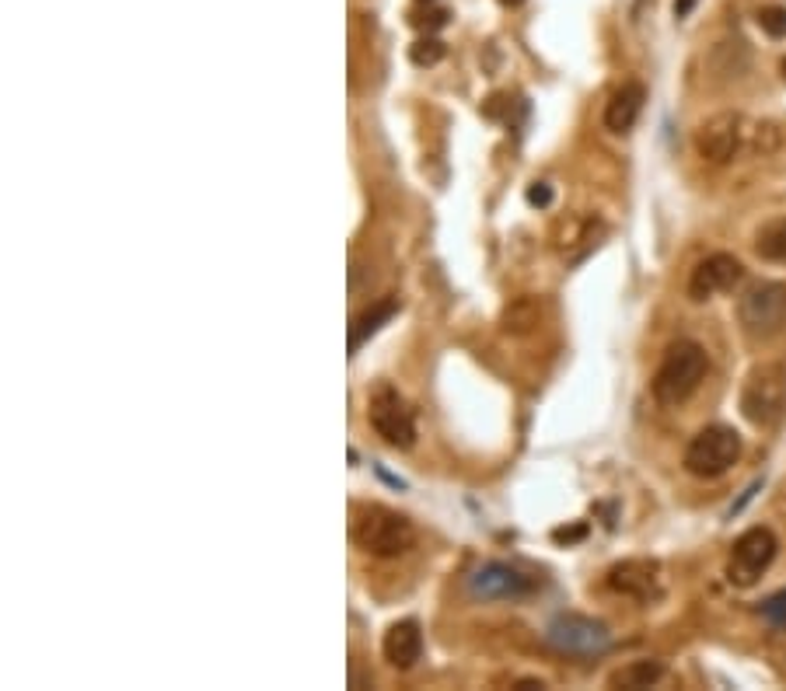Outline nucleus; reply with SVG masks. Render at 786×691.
<instances>
[{
	"mask_svg": "<svg viewBox=\"0 0 786 691\" xmlns=\"http://www.w3.org/2000/svg\"><path fill=\"white\" fill-rule=\"evenodd\" d=\"M542 583L524 573L521 566L511 562H483L475 573L468 577V593L475 601H521V598H532Z\"/></svg>",
	"mask_w": 786,
	"mask_h": 691,
	"instance_id": "9",
	"label": "nucleus"
},
{
	"mask_svg": "<svg viewBox=\"0 0 786 691\" xmlns=\"http://www.w3.org/2000/svg\"><path fill=\"white\" fill-rule=\"evenodd\" d=\"M762 482H766V479H755V482H752V486H748V489L742 492V499H737V504H734V507L727 510V517H737V514H742V510H745V507L752 504V499H755V492L762 489Z\"/></svg>",
	"mask_w": 786,
	"mask_h": 691,
	"instance_id": "23",
	"label": "nucleus"
},
{
	"mask_svg": "<svg viewBox=\"0 0 786 691\" xmlns=\"http://www.w3.org/2000/svg\"><path fill=\"white\" fill-rule=\"evenodd\" d=\"M528 203L532 206H550L553 203V185H545V182L528 185Z\"/></svg>",
	"mask_w": 786,
	"mask_h": 691,
	"instance_id": "22",
	"label": "nucleus"
},
{
	"mask_svg": "<svg viewBox=\"0 0 786 691\" xmlns=\"http://www.w3.org/2000/svg\"><path fill=\"white\" fill-rule=\"evenodd\" d=\"M643 102H647V88L639 81H626L612 91V99L605 105V130L608 133H629L636 126V119L643 112Z\"/></svg>",
	"mask_w": 786,
	"mask_h": 691,
	"instance_id": "14",
	"label": "nucleus"
},
{
	"mask_svg": "<svg viewBox=\"0 0 786 691\" xmlns=\"http://www.w3.org/2000/svg\"><path fill=\"white\" fill-rule=\"evenodd\" d=\"M742 450L745 444L737 437V430H730L724 423H713V426H703V430L688 440L682 465L688 475H696V479H720V475H727L742 461Z\"/></svg>",
	"mask_w": 786,
	"mask_h": 691,
	"instance_id": "3",
	"label": "nucleus"
},
{
	"mask_svg": "<svg viewBox=\"0 0 786 691\" xmlns=\"http://www.w3.org/2000/svg\"><path fill=\"white\" fill-rule=\"evenodd\" d=\"M500 4H511V8H517V4H521V0H500Z\"/></svg>",
	"mask_w": 786,
	"mask_h": 691,
	"instance_id": "26",
	"label": "nucleus"
},
{
	"mask_svg": "<svg viewBox=\"0 0 786 691\" xmlns=\"http://www.w3.org/2000/svg\"><path fill=\"white\" fill-rule=\"evenodd\" d=\"M381 653L399 671H410V667L423 657V629L416 618H402V622L389 626L385 639H381Z\"/></svg>",
	"mask_w": 786,
	"mask_h": 691,
	"instance_id": "13",
	"label": "nucleus"
},
{
	"mask_svg": "<svg viewBox=\"0 0 786 691\" xmlns=\"http://www.w3.org/2000/svg\"><path fill=\"white\" fill-rule=\"evenodd\" d=\"M755 255L766 262H786V217L762 224L755 234Z\"/></svg>",
	"mask_w": 786,
	"mask_h": 691,
	"instance_id": "18",
	"label": "nucleus"
},
{
	"mask_svg": "<svg viewBox=\"0 0 786 691\" xmlns=\"http://www.w3.org/2000/svg\"><path fill=\"white\" fill-rule=\"evenodd\" d=\"M399 312V297H385V301H377V304H371L367 312H361L353 318V325H350V353H356L361 349L374 332L385 325L392 315Z\"/></svg>",
	"mask_w": 786,
	"mask_h": 691,
	"instance_id": "15",
	"label": "nucleus"
},
{
	"mask_svg": "<svg viewBox=\"0 0 786 691\" xmlns=\"http://www.w3.org/2000/svg\"><path fill=\"white\" fill-rule=\"evenodd\" d=\"M758 29L769 39H786V11L783 8H762L758 11Z\"/></svg>",
	"mask_w": 786,
	"mask_h": 691,
	"instance_id": "20",
	"label": "nucleus"
},
{
	"mask_svg": "<svg viewBox=\"0 0 786 691\" xmlns=\"http://www.w3.org/2000/svg\"><path fill=\"white\" fill-rule=\"evenodd\" d=\"M737 318H742L745 336L755 343H766L786 328V283L762 280L745 291L737 301Z\"/></svg>",
	"mask_w": 786,
	"mask_h": 691,
	"instance_id": "5",
	"label": "nucleus"
},
{
	"mask_svg": "<svg viewBox=\"0 0 786 691\" xmlns=\"http://www.w3.org/2000/svg\"><path fill=\"white\" fill-rule=\"evenodd\" d=\"M608 590L623 593V598H633V601H657L661 598V587H664V577H661V562L657 559H623L608 569Z\"/></svg>",
	"mask_w": 786,
	"mask_h": 691,
	"instance_id": "12",
	"label": "nucleus"
},
{
	"mask_svg": "<svg viewBox=\"0 0 786 691\" xmlns=\"http://www.w3.org/2000/svg\"><path fill=\"white\" fill-rule=\"evenodd\" d=\"M709 370V356L699 343L678 339L668 346L664 360L654 374V398L661 405H682L685 398H693L696 388L703 385V377Z\"/></svg>",
	"mask_w": 786,
	"mask_h": 691,
	"instance_id": "2",
	"label": "nucleus"
},
{
	"mask_svg": "<svg viewBox=\"0 0 786 691\" xmlns=\"http://www.w3.org/2000/svg\"><path fill=\"white\" fill-rule=\"evenodd\" d=\"M745 115L742 112H717L696 130V151L709 164H727L737 157L745 144Z\"/></svg>",
	"mask_w": 786,
	"mask_h": 691,
	"instance_id": "10",
	"label": "nucleus"
},
{
	"mask_svg": "<svg viewBox=\"0 0 786 691\" xmlns=\"http://www.w3.org/2000/svg\"><path fill=\"white\" fill-rule=\"evenodd\" d=\"M664 678V663L661 660H633L623 671H615L608 678L612 688H626V691H639V688H654Z\"/></svg>",
	"mask_w": 786,
	"mask_h": 691,
	"instance_id": "16",
	"label": "nucleus"
},
{
	"mask_svg": "<svg viewBox=\"0 0 786 691\" xmlns=\"http://www.w3.org/2000/svg\"><path fill=\"white\" fill-rule=\"evenodd\" d=\"M545 639L566 657H602L612 647V632L605 622L587 614H574V611L556 614L550 629H545Z\"/></svg>",
	"mask_w": 786,
	"mask_h": 691,
	"instance_id": "7",
	"label": "nucleus"
},
{
	"mask_svg": "<svg viewBox=\"0 0 786 691\" xmlns=\"http://www.w3.org/2000/svg\"><path fill=\"white\" fill-rule=\"evenodd\" d=\"M742 413L758 430H773L786 416V367L783 364H758L745 377L742 388Z\"/></svg>",
	"mask_w": 786,
	"mask_h": 691,
	"instance_id": "4",
	"label": "nucleus"
},
{
	"mask_svg": "<svg viewBox=\"0 0 786 691\" xmlns=\"http://www.w3.org/2000/svg\"><path fill=\"white\" fill-rule=\"evenodd\" d=\"M758 614L769 618L773 626L786 629V590H779V593H773V598L762 601V604H758Z\"/></svg>",
	"mask_w": 786,
	"mask_h": 691,
	"instance_id": "21",
	"label": "nucleus"
},
{
	"mask_svg": "<svg viewBox=\"0 0 786 691\" xmlns=\"http://www.w3.org/2000/svg\"><path fill=\"white\" fill-rule=\"evenodd\" d=\"M783 74H786V60H783Z\"/></svg>",
	"mask_w": 786,
	"mask_h": 691,
	"instance_id": "27",
	"label": "nucleus"
},
{
	"mask_svg": "<svg viewBox=\"0 0 786 691\" xmlns=\"http://www.w3.org/2000/svg\"><path fill=\"white\" fill-rule=\"evenodd\" d=\"M742 280H745L742 258H734L730 252H713L693 270V276H688V297H693V301H709V297H717V294L734 291Z\"/></svg>",
	"mask_w": 786,
	"mask_h": 691,
	"instance_id": "11",
	"label": "nucleus"
},
{
	"mask_svg": "<svg viewBox=\"0 0 786 691\" xmlns=\"http://www.w3.org/2000/svg\"><path fill=\"white\" fill-rule=\"evenodd\" d=\"M542 318V304L538 297L532 294H524L517 301H511V307L504 312V332H511V336H524V332H532Z\"/></svg>",
	"mask_w": 786,
	"mask_h": 691,
	"instance_id": "17",
	"label": "nucleus"
},
{
	"mask_svg": "<svg viewBox=\"0 0 786 691\" xmlns=\"http://www.w3.org/2000/svg\"><path fill=\"white\" fill-rule=\"evenodd\" d=\"M528 688H545L542 681H517V691H528Z\"/></svg>",
	"mask_w": 786,
	"mask_h": 691,
	"instance_id": "25",
	"label": "nucleus"
},
{
	"mask_svg": "<svg viewBox=\"0 0 786 691\" xmlns=\"http://www.w3.org/2000/svg\"><path fill=\"white\" fill-rule=\"evenodd\" d=\"M444 57H447V45H444L441 39H434V35L416 39L413 50H410V60H413L416 67H434V63H441Z\"/></svg>",
	"mask_w": 786,
	"mask_h": 691,
	"instance_id": "19",
	"label": "nucleus"
},
{
	"mask_svg": "<svg viewBox=\"0 0 786 691\" xmlns=\"http://www.w3.org/2000/svg\"><path fill=\"white\" fill-rule=\"evenodd\" d=\"M350 535H353L356 548H364L367 556H377V559H399L416 545L413 520L406 514L377 507V504L353 510Z\"/></svg>",
	"mask_w": 786,
	"mask_h": 691,
	"instance_id": "1",
	"label": "nucleus"
},
{
	"mask_svg": "<svg viewBox=\"0 0 786 691\" xmlns=\"http://www.w3.org/2000/svg\"><path fill=\"white\" fill-rule=\"evenodd\" d=\"M776 552H779V538L769 528H748L730 548L727 580L734 587H755L762 580V573L773 566Z\"/></svg>",
	"mask_w": 786,
	"mask_h": 691,
	"instance_id": "8",
	"label": "nucleus"
},
{
	"mask_svg": "<svg viewBox=\"0 0 786 691\" xmlns=\"http://www.w3.org/2000/svg\"><path fill=\"white\" fill-rule=\"evenodd\" d=\"M371 430L395 450H410L416 444V416L392 385H381L367 402Z\"/></svg>",
	"mask_w": 786,
	"mask_h": 691,
	"instance_id": "6",
	"label": "nucleus"
},
{
	"mask_svg": "<svg viewBox=\"0 0 786 691\" xmlns=\"http://www.w3.org/2000/svg\"><path fill=\"white\" fill-rule=\"evenodd\" d=\"M696 8V0H675V18H688Z\"/></svg>",
	"mask_w": 786,
	"mask_h": 691,
	"instance_id": "24",
	"label": "nucleus"
}]
</instances>
